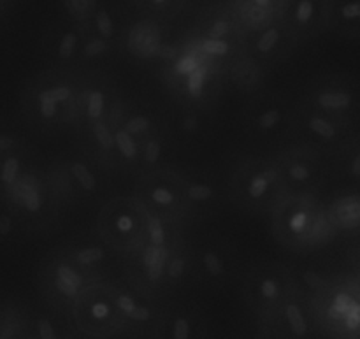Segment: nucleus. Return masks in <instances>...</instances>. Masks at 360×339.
Returning a JSON list of instances; mask_svg holds the SVG:
<instances>
[{"label":"nucleus","mask_w":360,"mask_h":339,"mask_svg":"<svg viewBox=\"0 0 360 339\" xmlns=\"http://www.w3.org/2000/svg\"><path fill=\"white\" fill-rule=\"evenodd\" d=\"M70 98L69 87H56L51 90H44L39 94V111L44 118H51L56 113V105L60 102H67Z\"/></svg>","instance_id":"f257e3e1"},{"label":"nucleus","mask_w":360,"mask_h":339,"mask_svg":"<svg viewBox=\"0 0 360 339\" xmlns=\"http://www.w3.org/2000/svg\"><path fill=\"white\" fill-rule=\"evenodd\" d=\"M55 287L58 288L60 294L74 298L81 287V276L72 269V267L62 264V266H58V269H56Z\"/></svg>","instance_id":"f03ea898"},{"label":"nucleus","mask_w":360,"mask_h":339,"mask_svg":"<svg viewBox=\"0 0 360 339\" xmlns=\"http://www.w3.org/2000/svg\"><path fill=\"white\" fill-rule=\"evenodd\" d=\"M164 260H165V250L162 246H148L146 252H144L143 262L144 267L148 271V276L150 280H158L164 269Z\"/></svg>","instance_id":"7ed1b4c3"},{"label":"nucleus","mask_w":360,"mask_h":339,"mask_svg":"<svg viewBox=\"0 0 360 339\" xmlns=\"http://www.w3.org/2000/svg\"><path fill=\"white\" fill-rule=\"evenodd\" d=\"M320 2L322 0H295L294 7H292V16H294L295 23L301 25V27L311 23L313 18L316 16Z\"/></svg>","instance_id":"20e7f679"},{"label":"nucleus","mask_w":360,"mask_h":339,"mask_svg":"<svg viewBox=\"0 0 360 339\" xmlns=\"http://www.w3.org/2000/svg\"><path fill=\"white\" fill-rule=\"evenodd\" d=\"M70 171H72L74 178L77 179V183L81 185V188H84L86 192H94L95 186H97V183H95L94 174H91L90 169H88L86 165L81 164V162H74V164L70 165Z\"/></svg>","instance_id":"39448f33"},{"label":"nucleus","mask_w":360,"mask_h":339,"mask_svg":"<svg viewBox=\"0 0 360 339\" xmlns=\"http://www.w3.org/2000/svg\"><path fill=\"white\" fill-rule=\"evenodd\" d=\"M95 27H97V32L101 34V37L109 39L112 34H115V23H112V18L109 14L108 9L101 7L95 13Z\"/></svg>","instance_id":"423d86ee"},{"label":"nucleus","mask_w":360,"mask_h":339,"mask_svg":"<svg viewBox=\"0 0 360 339\" xmlns=\"http://www.w3.org/2000/svg\"><path fill=\"white\" fill-rule=\"evenodd\" d=\"M287 319H288V324H290V329L292 333L295 334V336H304L306 331H308V327H306V322H304V316H302L301 309H299L297 305H290L287 308Z\"/></svg>","instance_id":"0eeeda50"},{"label":"nucleus","mask_w":360,"mask_h":339,"mask_svg":"<svg viewBox=\"0 0 360 339\" xmlns=\"http://www.w3.org/2000/svg\"><path fill=\"white\" fill-rule=\"evenodd\" d=\"M67 11L77 18H86L91 14L97 6V0H63Z\"/></svg>","instance_id":"6e6552de"},{"label":"nucleus","mask_w":360,"mask_h":339,"mask_svg":"<svg viewBox=\"0 0 360 339\" xmlns=\"http://www.w3.org/2000/svg\"><path fill=\"white\" fill-rule=\"evenodd\" d=\"M115 144L118 146V150L122 151L123 157H127V158L136 157V151H137L136 143H134L132 136H130L125 129L118 130V132L115 134Z\"/></svg>","instance_id":"1a4fd4ad"},{"label":"nucleus","mask_w":360,"mask_h":339,"mask_svg":"<svg viewBox=\"0 0 360 339\" xmlns=\"http://www.w3.org/2000/svg\"><path fill=\"white\" fill-rule=\"evenodd\" d=\"M20 172V160L16 157H7L0 167V181L4 185H13Z\"/></svg>","instance_id":"9d476101"},{"label":"nucleus","mask_w":360,"mask_h":339,"mask_svg":"<svg viewBox=\"0 0 360 339\" xmlns=\"http://www.w3.org/2000/svg\"><path fill=\"white\" fill-rule=\"evenodd\" d=\"M278 41H280V28L271 27L266 32H262V35L257 41V48H259L260 53H269L273 51Z\"/></svg>","instance_id":"9b49d317"},{"label":"nucleus","mask_w":360,"mask_h":339,"mask_svg":"<svg viewBox=\"0 0 360 339\" xmlns=\"http://www.w3.org/2000/svg\"><path fill=\"white\" fill-rule=\"evenodd\" d=\"M308 127L313 130V132L319 134L320 137H323V139H333V137L336 136V127H334L330 122H327V120L319 118V116L309 118Z\"/></svg>","instance_id":"f8f14e48"},{"label":"nucleus","mask_w":360,"mask_h":339,"mask_svg":"<svg viewBox=\"0 0 360 339\" xmlns=\"http://www.w3.org/2000/svg\"><path fill=\"white\" fill-rule=\"evenodd\" d=\"M319 104L323 108H345V105L350 104V97L347 94H338V91H327V94L319 95Z\"/></svg>","instance_id":"ddd939ff"},{"label":"nucleus","mask_w":360,"mask_h":339,"mask_svg":"<svg viewBox=\"0 0 360 339\" xmlns=\"http://www.w3.org/2000/svg\"><path fill=\"white\" fill-rule=\"evenodd\" d=\"M105 257L104 250L98 248V246H90V248H83L76 253V260L81 266H91V264L101 262Z\"/></svg>","instance_id":"4468645a"},{"label":"nucleus","mask_w":360,"mask_h":339,"mask_svg":"<svg viewBox=\"0 0 360 339\" xmlns=\"http://www.w3.org/2000/svg\"><path fill=\"white\" fill-rule=\"evenodd\" d=\"M77 34L76 32H65L58 42V56L60 58H70L76 51Z\"/></svg>","instance_id":"2eb2a0df"},{"label":"nucleus","mask_w":360,"mask_h":339,"mask_svg":"<svg viewBox=\"0 0 360 339\" xmlns=\"http://www.w3.org/2000/svg\"><path fill=\"white\" fill-rule=\"evenodd\" d=\"M104 94L98 90L91 91L90 95H88V102H86V113L88 116H90L91 120H97L98 116L102 115V111H104Z\"/></svg>","instance_id":"dca6fc26"},{"label":"nucleus","mask_w":360,"mask_h":339,"mask_svg":"<svg viewBox=\"0 0 360 339\" xmlns=\"http://www.w3.org/2000/svg\"><path fill=\"white\" fill-rule=\"evenodd\" d=\"M269 188V176L267 174H259L250 181L248 185V193L253 197V199H259Z\"/></svg>","instance_id":"f3484780"},{"label":"nucleus","mask_w":360,"mask_h":339,"mask_svg":"<svg viewBox=\"0 0 360 339\" xmlns=\"http://www.w3.org/2000/svg\"><path fill=\"white\" fill-rule=\"evenodd\" d=\"M202 49L207 53V55H214V56H221L227 55L229 53V42H225L224 39H206L202 42Z\"/></svg>","instance_id":"a211bd4d"},{"label":"nucleus","mask_w":360,"mask_h":339,"mask_svg":"<svg viewBox=\"0 0 360 339\" xmlns=\"http://www.w3.org/2000/svg\"><path fill=\"white\" fill-rule=\"evenodd\" d=\"M204 267H206V271L211 276H220L225 271L224 262H221V259L214 252L204 253Z\"/></svg>","instance_id":"6ab92c4d"},{"label":"nucleus","mask_w":360,"mask_h":339,"mask_svg":"<svg viewBox=\"0 0 360 339\" xmlns=\"http://www.w3.org/2000/svg\"><path fill=\"white\" fill-rule=\"evenodd\" d=\"M94 132H95V137H97L98 144H101V148H104V150H111V148L115 146V136H112L111 130H109L104 123H97V125L94 127Z\"/></svg>","instance_id":"aec40b11"},{"label":"nucleus","mask_w":360,"mask_h":339,"mask_svg":"<svg viewBox=\"0 0 360 339\" xmlns=\"http://www.w3.org/2000/svg\"><path fill=\"white\" fill-rule=\"evenodd\" d=\"M148 232H150L151 245H155V246L164 245V241H165L164 227H162V222L158 220V218H150V222H148Z\"/></svg>","instance_id":"412c9836"},{"label":"nucleus","mask_w":360,"mask_h":339,"mask_svg":"<svg viewBox=\"0 0 360 339\" xmlns=\"http://www.w3.org/2000/svg\"><path fill=\"white\" fill-rule=\"evenodd\" d=\"M202 88H204V74L200 69L192 70L188 74V91L192 97H200L202 95Z\"/></svg>","instance_id":"4be33fe9"},{"label":"nucleus","mask_w":360,"mask_h":339,"mask_svg":"<svg viewBox=\"0 0 360 339\" xmlns=\"http://www.w3.org/2000/svg\"><path fill=\"white\" fill-rule=\"evenodd\" d=\"M108 48H109L108 41H105L104 37H97V39H90V41L84 44L83 53L86 56H98L102 55V53L108 51Z\"/></svg>","instance_id":"5701e85b"},{"label":"nucleus","mask_w":360,"mask_h":339,"mask_svg":"<svg viewBox=\"0 0 360 339\" xmlns=\"http://www.w3.org/2000/svg\"><path fill=\"white\" fill-rule=\"evenodd\" d=\"M280 120H281V113L278 111V109H267V111H264L262 115H260L259 127L264 130L274 129V127L280 123Z\"/></svg>","instance_id":"b1692460"},{"label":"nucleus","mask_w":360,"mask_h":339,"mask_svg":"<svg viewBox=\"0 0 360 339\" xmlns=\"http://www.w3.org/2000/svg\"><path fill=\"white\" fill-rule=\"evenodd\" d=\"M188 197L192 200H197V203H202V200H210L213 197V188L210 185H192L188 188Z\"/></svg>","instance_id":"393cba45"},{"label":"nucleus","mask_w":360,"mask_h":339,"mask_svg":"<svg viewBox=\"0 0 360 339\" xmlns=\"http://www.w3.org/2000/svg\"><path fill=\"white\" fill-rule=\"evenodd\" d=\"M21 203H23V207L28 211H39L41 210V196H39L35 190H32L30 186H28L27 190L23 192V196H21Z\"/></svg>","instance_id":"a878e982"},{"label":"nucleus","mask_w":360,"mask_h":339,"mask_svg":"<svg viewBox=\"0 0 360 339\" xmlns=\"http://www.w3.org/2000/svg\"><path fill=\"white\" fill-rule=\"evenodd\" d=\"M151 199H153L155 203L162 204V206H171V204L174 203L176 197L171 190L164 188V186H157V188H153V192H151Z\"/></svg>","instance_id":"bb28decb"},{"label":"nucleus","mask_w":360,"mask_h":339,"mask_svg":"<svg viewBox=\"0 0 360 339\" xmlns=\"http://www.w3.org/2000/svg\"><path fill=\"white\" fill-rule=\"evenodd\" d=\"M150 127V120L146 118V116H136V118L129 120V122L125 123V130L129 134H139V132H144V130Z\"/></svg>","instance_id":"cd10ccee"},{"label":"nucleus","mask_w":360,"mask_h":339,"mask_svg":"<svg viewBox=\"0 0 360 339\" xmlns=\"http://www.w3.org/2000/svg\"><path fill=\"white\" fill-rule=\"evenodd\" d=\"M229 32H231V23L225 20H217L213 25H211L207 34H210L211 39H224Z\"/></svg>","instance_id":"c85d7f7f"},{"label":"nucleus","mask_w":360,"mask_h":339,"mask_svg":"<svg viewBox=\"0 0 360 339\" xmlns=\"http://www.w3.org/2000/svg\"><path fill=\"white\" fill-rule=\"evenodd\" d=\"M172 336L176 339H186L190 336V324L185 316L176 319L174 326H172Z\"/></svg>","instance_id":"c756f323"},{"label":"nucleus","mask_w":360,"mask_h":339,"mask_svg":"<svg viewBox=\"0 0 360 339\" xmlns=\"http://www.w3.org/2000/svg\"><path fill=\"white\" fill-rule=\"evenodd\" d=\"M160 143L155 139H151L150 143L146 144V150H144V160L148 162V164H155V162L160 158Z\"/></svg>","instance_id":"7c9ffc66"},{"label":"nucleus","mask_w":360,"mask_h":339,"mask_svg":"<svg viewBox=\"0 0 360 339\" xmlns=\"http://www.w3.org/2000/svg\"><path fill=\"white\" fill-rule=\"evenodd\" d=\"M260 294L266 299H276L278 294H280V288H278V283L271 278H266V280L260 283Z\"/></svg>","instance_id":"2f4dec72"},{"label":"nucleus","mask_w":360,"mask_h":339,"mask_svg":"<svg viewBox=\"0 0 360 339\" xmlns=\"http://www.w3.org/2000/svg\"><path fill=\"white\" fill-rule=\"evenodd\" d=\"M195 69H199V63H197V60L193 58V56H183V58L176 63V72L186 74V76Z\"/></svg>","instance_id":"473e14b6"},{"label":"nucleus","mask_w":360,"mask_h":339,"mask_svg":"<svg viewBox=\"0 0 360 339\" xmlns=\"http://www.w3.org/2000/svg\"><path fill=\"white\" fill-rule=\"evenodd\" d=\"M288 174H290V178L294 179V181H306V179H309L311 172H309V169L306 167V165L294 164L288 167Z\"/></svg>","instance_id":"72a5a7b5"},{"label":"nucleus","mask_w":360,"mask_h":339,"mask_svg":"<svg viewBox=\"0 0 360 339\" xmlns=\"http://www.w3.org/2000/svg\"><path fill=\"white\" fill-rule=\"evenodd\" d=\"M116 305H118V308L122 309V312L125 313L127 316L132 315V313L136 312V308H137L136 301H134V299L130 298V295H120L118 301H116Z\"/></svg>","instance_id":"f704fd0d"},{"label":"nucleus","mask_w":360,"mask_h":339,"mask_svg":"<svg viewBox=\"0 0 360 339\" xmlns=\"http://www.w3.org/2000/svg\"><path fill=\"white\" fill-rule=\"evenodd\" d=\"M37 334H39V338H42V339L56 338L55 329H53V326L49 324V320H46V319H41L37 322Z\"/></svg>","instance_id":"c9c22d12"},{"label":"nucleus","mask_w":360,"mask_h":339,"mask_svg":"<svg viewBox=\"0 0 360 339\" xmlns=\"http://www.w3.org/2000/svg\"><path fill=\"white\" fill-rule=\"evenodd\" d=\"M306 225H308V217L302 211H299V213H295L290 218V229L294 232H302L306 229Z\"/></svg>","instance_id":"e433bc0d"},{"label":"nucleus","mask_w":360,"mask_h":339,"mask_svg":"<svg viewBox=\"0 0 360 339\" xmlns=\"http://www.w3.org/2000/svg\"><path fill=\"white\" fill-rule=\"evenodd\" d=\"M183 271H185V260H183L181 257H176V259H172V262L169 264V267H167L169 276L179 278L183 274Z\"/></svg>","instance_id":"4c0bfd02"},{"label":"nucleus","mask_w":360,"mask_h":339,"mask_svg":"<svg viewBox=\"0 0 360 339\" xmlns=\"http://www.w3.org/2000/svg\"><path fill=\"white\" fill-rule=\"evenodd\" d=\"M91 315L97 320H104L109 315V306L102 301L94 302V306H91Z\"/></svg>","instance_id":"58836bf2"},{"label":"nucleus","mask_w":360,"mask_h":339,"mask_svg":"<svg viewBox=\"0 0 360 339\" xmlns=\"http://www.w3.org/2000/svg\"><path fill=\"white\" fill-rule=\"evenodd\" d=\"M116 225H118V229L122 232H130L134 227H136V224H134V218L130 217V215H122V217H118Z\"/></svg>","instance_id":"ea45409f"},{"label":"nucleus","mask_w":360,"mask_h":339,"mask_svg":"<svg viewBox=\"0 0 360 339\" xmlns=\"http://www.w3.org/2000/svg\"><path fill=\"white\" fill-rule=\"evenodd\" d=\"M13 232V220L9 215H0V238H6Z\"/></svg>","instance_id":"a19ab883"},{"label":"nucleus","mask_w":360,"mask_h":339,"mask_svg":"<svg viewBox=\"0 0 360 339\" xmlns=\"http://www.w3.org/2000/svg\"><path fill=\"white\" fill-rule=\"evenodd\" d=\"M150 316H151L150 309L144 308V306H137L136 312H134L132 315H130V319L137 320V322H146V320H150Z\"/></svg>","instance_id":"79ce46f5"},{"label":"nucleus","mask_w":360,"mask_h":339,"mask_svg":"<svg viewBox=\"0 0 360 339\" xmlns=\"http://www.w3.org/2000/svg\"><path fill=\"white\" fill-rule=\"evenodd\" d=\"M197 127H199V122H197L195 116H186V118L183 120V129H185L186 132H195Z\"/></svg>","instance_id":"37998d69"},{"label":"nucleus","mask_w":360,"mask_h":339,"mask_svg":"<svg viewBox=\"0 0 360 339\" xmlns=\"http://www.w3.org/2000/svg\"><path fill=\"white\" fill-rule=\"evenodd\" d=\"M14 139L9 136H0V151H7L14 146Z\"/></svg>","instance_id":"c03bdc74"},{"label":"nucleus","mask_w":360,"mask_h":339,"mask_svg":"<svg viewBox=\"0 0 360 339\" xmlns=\"http://www.w3.org/2000/svg\"><path fill=\"white\" fill-rule=\"evenodd\" d=\"M250 2H252V6L257 7V9H267L274 0H250Z\"/></svg>","instance_id":"a18cd8bd"},{"label":"nucleus","mask_w":360,"mask_h":339,"mask_svg":"<svg viewBox=\"0 0 360 339\" xmlns=\"http://www.w3.org/2000/svg\"><path fill=\"white\" fill-rule=\"evenodd\" d=\"M352 172H354L355 178H359L360 176V157L359 155L354 158V164H352Z\"/></svg>","instance_id":"49530a36"},{"label":"nucleus","mask_w":360,"mask_h":339,"mask_svg":"<svg viewBox=\"0 0 360 339\" xmlns=\"http://www.w3.org/2000/svg\"><path fill=\"white\" fill-rule=\"evenodd\" d=\"M146 2L151 4L153 7H165V6H169V2H171V0H146Z\"/></svg>","instance_id":"de8ad7c7"},{"label":"nucleus","mask_w":360,"mask_h":339,"mask_svg":"<svg viewBox=\"0 0 360 339\" xmlns=\"http://www.w3.org/2000/svg\"><path fill=\"white\" fill-rule=\"evenodd\" d=\"M9 4H11V0H0V11L6 9V7L9 6Z\"/></svg>","instance_id":"09e8293b"}]
</instances>
